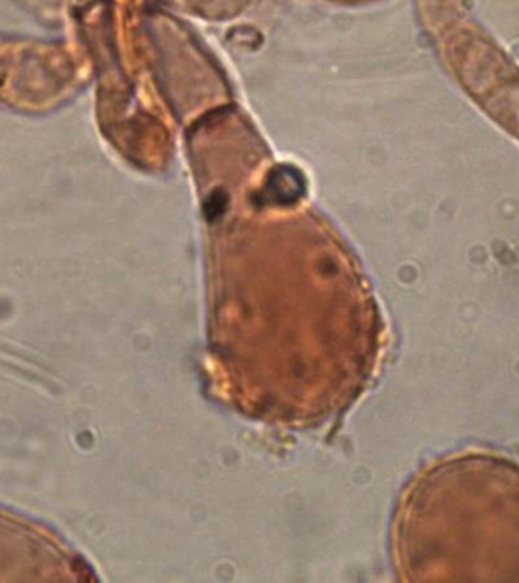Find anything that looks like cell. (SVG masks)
<instances>
[{
    "label": "cell",
    "mask_w": 519,
    "mask_h": 583,
    "mask_svg": "<svg viewBox=\"0 0 519 583\" xmlns=\"http://www.w3.org/2000/svg\"><path fill=\"white\" fill-rule=\"evenodd\" d=\"M304 192H306V183L298 169L278 166L269 174L265 187V196L269 201L280 205L295 204Z\"/></svg>",
    "instance_id": "1"
}]
</instances>
